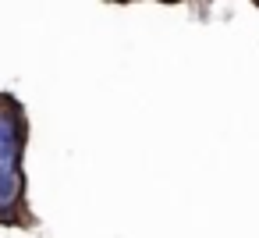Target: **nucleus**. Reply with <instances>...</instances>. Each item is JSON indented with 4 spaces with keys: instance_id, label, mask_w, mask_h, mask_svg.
Returning a JSON list of instances; mask_svg holds the SVG:
<instances>
[{
    "instance_id": "nucleus-1",
    "label": "nucleus",
    "mask_w": 259,
    "mask_h": 238,
    "mask_svg": "<svg viewBox=\"0 0 259 238\" xmlns=\"http://www.w3.org/2000/svg\"><path fill=\"white\" fill-rule=\"evenodd\" d=\"M25 146H29V117L15 96L0 93V164L22 167Z\"/></svg>"
},
{
    "instance_id": "nucleus-2",
    "label": "nucleus",
    "mask_w": 259,
    "mask_h": 238,
    "mask_svg": "<svg viewBox=\"0 0 259 238\" xmlns=\"http://www.w3.org/2000/svg\"><path fill=\"white\" fill-rule=\"evenodd\" d=\"M18 199H25V171L0 164V206H11Z\"/></svg>"
}]
</instances>
